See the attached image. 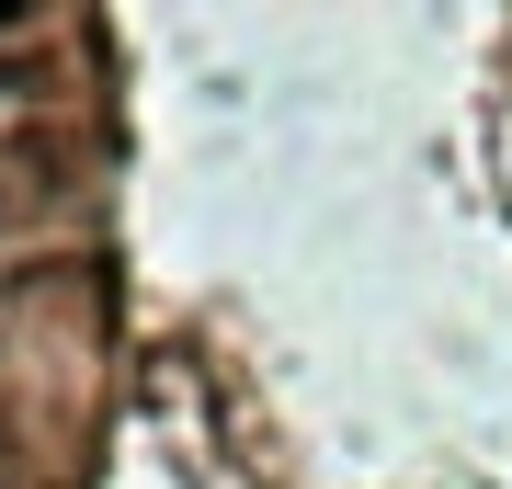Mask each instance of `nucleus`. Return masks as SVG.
Here are the masks:
<instances>
[{
    "label": "nucleus",
    "mask_w": 512,
    "mask_h": 489,
    "mask_svg": "<svg viewBox=\"0 0 512 489\" xmlns=\"http://www.w3.org/2000/svg\"><path fill=\"white\" fill-rule=\"evenodd\" d=\"M12 23H23V0H0V35H12Z\"/></svg>",
    "instance_id": "nucleus-1"
}]
</instances>
